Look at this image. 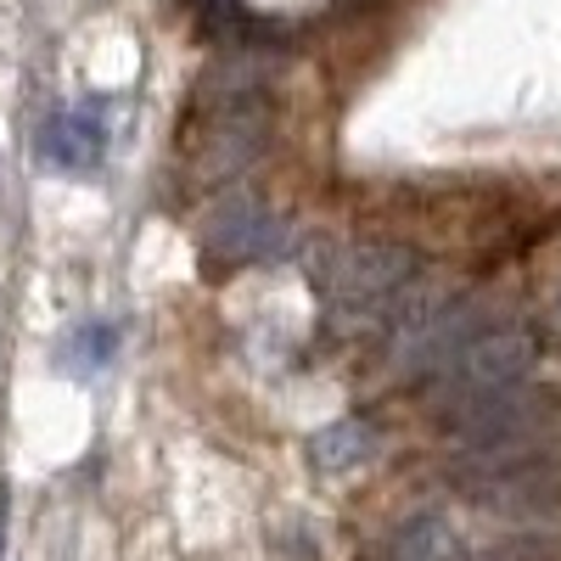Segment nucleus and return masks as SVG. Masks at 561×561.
Masks as SVG:
<instances>
[{
	"instance_id": "obj_1",
	"label": "nucleus",
	"mask_w": 561,
	"mask_h": 561,
	"mask_svg": "<svg viewBox=\"0 0 561 561\" xmlns=\"http://www.w3.org/2000/svg\"><path fill=\"white\" fill-rule=\"evenodd\" d=\"M444 433L455 438V455H523L550 449L561 433V388L556 382H517L478 404L444 410Z\"/></svg>"
},
{
	"instance_id": "obj_2",
	"label": "nucleus",
	"mask_w": 561,
	"mask_h": 561,
	"mask_svg": "<svg viewBox=\"0 0 561 561\" xmlns=\"http://www.w3.org/2000/svg\"><path fill=\"white\" fill-rule=\"evenodd\" d=\"M203 113H208V129L192 147V163H197V180L203 185H219L230 174H242L270 140V96L253 73H219L208 90H203Z\"/></svg>"
},
{
	"instance_id": "obj_3",
	"label": "nucleus",
	"mask_w": 561,
	"mask_h": 561,
	"mask_svg": "<svg viewBox=\"0 0 561 561\" xmlns=\"http://www.w3.org/2000/svg\"><path fill=\"white\" fill-rule=\"evenodd\" d=\"M539 332L528 320H494L483 325V332L466 343L433 382H421L427 388V399H438V410H460V404H478L500 388H517L534 377V365H539Z\"/></svg>"
},
{
	"instance_id": "obj_4",
	"label": "nucleus",
	"mask_w": 561,
	"mask_h": 561,
	"mask_svg": "<svg viewBox=\"0 0 561 561\" xmlns=\"http://www.w3.org/2000/svg\"><path fill=\"white\" fill-rule=\"evenodd\" d=\"M455 483L505 517H561V449L455 455Z\"/></svg>"
},
{
	"instance_id": "obj_5",
	"label": "nucleus",
	"mask_w": 561,
	"mask_h": 561,
	"mask_svg": "<svg viewBox=\"0 0 561 561\" xmlns=\"http://www.w3.org/2000/svg\"><path fill=\"white\" fill-rule=\"evenodd\" d=\"M421 275V253L404 242H354L348 253H337L332 275H325V298L337 314H382L393 309Z\"/></svg>"
},
{
	"instance_id": "obj_6",
	"label": "nucleus",
	"mask_w": 561,
	"mask_h": 561,
	"mask_svg": "<svg viewBox=\"0 0 561 561\" xmlns=\"http://www.w3.org/2000/svg\"><path fill=\"white\" fill-rule=\"evenodd\" d=\"M280 248H287V225L253 197L219 203L203 225V253L214 264H259V259H275Z\"/></svg>"
},
{
	"instance_id": "obj_7",
	"label": "nucleus",
	"mask_w": 561,
	"mask_h": 561,
	"mask_svg": "<svg viewBox=\"0 0 561 561\" xmlns=\"http://www.w3.org/2000/svg\"><path fill=\"white\" fill-rule=\"evenodd\" d=\"M39 152H45V163H57L68 174H90L102 163V152H107L102 113L96 107H62V113H51L45 129H39Z\"/></svg>"
},
{
	"instance_id": "obj_8",
	"label": "nucleus",
	"mask_w": 561,
	"mask_h": 561,
	"mask_svg": "<svg viewBox=\"0 0 561 561\" xmlns=\"http://www.w3.org/2000/svg\"><path fill=\"white\" fill-rule=\"evenodd\" d=\"M455 550V534L444 517H433V511H421V517H404L370 561H444Z\"/></svg>"
},
{
	"instance_id": "obj_9",
	"label": "nucleus",
	"mask_w": 561,
	"mask_h": 561,
	"mask_svg": "<svg viewBox=\"0 0 561 561\" xmlns=\"http://www.w3.org/2000/svg\"><path fill=\"white\" fill-rule=\"evenodd\" d=\"M377 427L370 421H359V415H343V421H332L325 433H314V444H309V455H314V466H325V472H337V466H359V460H370L377 455Z\"/></svg>"
},
{
	"instance_id": "obj_10",
	"label": "nucleus",
	"mask_w": 561,
	"mask_h": 561,
	"mask_svg": "<svg viewBox=\"0 0 561 561\" xmlns=\"http://www.w3.org/2000/svg\"><path fill=\"white\" fill-rule=\"evenodd\" d=\"M0 556H7V494H0Z\"/></svg>"
},
{
	"instance_id": "obj_11",
	"label": "nucleus",
	"mask_w": 561,
	"mask_h": 561,
	"mask_svg": "<svg viewBox=\"0 0 561 561\" xmlns=\"http://www.w3.org/2000/svg\"><path fill=\"white\" fill-rule=\"evenodd\" d=\"M444 561H478V556H460V545H455V550H449V556H444Z\"/></svg>"
}]
</instances>
